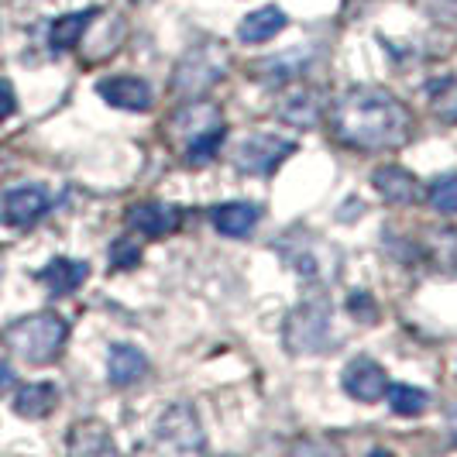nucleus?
<instances>
[{"mask_svg": "<svg viewBox=\"0 0 457 457\" xmlns=\"http://www.w3.org/2000/svg\"><path fill=\"white\" fill-rule=\"evenodd\" d=\"M93 14L96 11H76V14H66V18H59V21L52 24V31H48V42L55 52H62V48H72L79 38H83V31L90 28Z\"/></svg>", "mask_w": 457, "mask_h": 457, "instance_id": "6ab92c4d", "label": "nucleus"}, {"mask_svg": "<svg viewBox=\"0 0 457 457\" xmlns=\"http://www.w3.org/2000/svg\"><path fill=\"white\" fill-rule=\"evenodd\" d=\"M176 124H179V131L186 135V141L206 135V131H213V128H224L220 111H217L213 104H193V107H186Z\"/></svg>", "mask_w": 457, "mask_h": 457, "instance_id": "a211bd4d", "label": "nucleus"}, {"mask_svg": "<svg viewBox=\"0 0 457 457\" xmlns=\"http://www.w3.org/2000/svg\"><path fill=\"white\" fill-rule=\"evenodd\" d=\"M430 204L440 213H457V176H444L430 186Z\"/></svg>", "mask_w": 457, "mask_h": 457, "instance_id": "5701e85b", "label": "nucleus"}, {"mask_svg": "<svg viewBox=\"0 0 457 457\" xmlns=\"http://www.w3.org/2000/svg\"><path fill=\"white\" fill-rule=\"evenodd\" d=\"M137 262H141V245H137L135 237H117L114 245H111V265H114L117 272L120 269H135Z\"/></svg>", "mask_w": 457, "mask_h": 457, "instance_id": "b1692460", "label": "nucleus"}, {"mask_svg": "<svg viewBox=\"0 0 457 457\" xmlns=\"http://www.w3.org/2000/svg\"><path fill=\"white\" fill-rule=\"evenodd\" d=\"M128 224H131L137 234H145V237H165V234L179 230L183 213L169 204H137V206H131V213H128Z\"/></svg>", "mask_w": 457, "mask_h": 457, "instance_id": "9d476101", "label": "nucleus"}, {"mask_svg": "<svg viewBox=\"0 0 457 457\" xmlns=\"http://www.w3.org/2000/svg\"><path fill=\"white\" fill-rule=\"evenodd\" d=\"M224 137H228L224 128H213V131H206V135L186 141V162H189V165H206V162L217 155V148H220Z\"/></svg>", "mask_w": 457, "mask_h": 457, "instance_id": "4be33fe9", "label": "nucleus"}, {"mask_svg": "<svg viewBox=\"0 0 457 457\" xmlns=\"http://www.w3.org/2000/svg\"><path fill=\"white\" fill-rule=\"evenodd\" d=\"M152 440L159 451H169V454H193V451L206 447L200 416L189 403H172L162 412L152 427Z\"/></svg>", "mask_w": 457, "mask_h": 457, "instance_id": "7ed1b4c3", "label": "nucleus"}, {"mask_svg": "<svg viewBox=\"0 0 457 457\" xmlns=\"http://www.w3.org/2000/svg\"><path fill=\"white\" fill-rule=\"evenodd\" d=\"M87 262H76V258H55V262H48L46 269L38 272V282H46V289L52 296H69V293H76L83 282H87Z\"/></svg>", "mask_w": 457, "mask_h": 457, "instance_id": "f8f14e48", "label": "nucleus"}, {"mask_svg": "<svg viewBox=\"0 0 457 457\" xmlns=\"http://www.w3.org/2000/svg\"><path fill=\"white\" fill-rule=\"evenodd\" d=\"M296 152L293 141L278 135H254L248 141L237 145V155H234V169L245 172V176H269L275 172L282 162Z\"/></svg>", "mask_w": 457, "mask_h": 457, "instance_id": "39448f33", "label": "nucleus"}, {"mask_svg": "<svg viewBox=\"0 0 457 457\" xmlns=\"http://www.w3.org/2000/svg\"><path fill=\"white\" fill-rule=\"evenodd\" d=\"M69 323L55 313H31L4 330V344L28 365H52L62 354Z\"/></svg>", "mask_w": 457, "mask_h": 457, "instance_id": "f03ea898", "label": "nucleus"}, {"mask_svg": "<svg viewBox=\"0 0 457 457\" xmlns=\"http://www.w3.org/2000/svg\"><path fill=\"white\" fill-rule=\"evenodd\" d=\"M14 107H18V100H14V87H11L7 79H0V120H7V117L14 114Z\"/></svg>", "mask_w": 457, "mask_h": 457, "instance_id": "a878e982", "label": "nucleus"}, {"mask_svg": "<svg viewBox=\"0 0 457 457\" xmlns=\"http://www.w3.org/2000/svg\"><path fill=\"white\" fill-rule=\"evenodd\" d=\"M334 131L354 148H395L410 137V111L382 87H354L334 104Z\"/></svg>", "mask_w": 457, "mask_h": 457, "instance_id": "f257e3e1", "label": "nucleus"}, {"mask_svg": "<svg viewBox=\"0 0 457 457\" xmlns=\"http://www.w3.org/2000/svg\"><path fill=\"white\" fill-rule=\"evenodd\" d=\"M371 183H375V189H378L389 204L410 206L412 200L420 196V186H416V179H412V172L399 169V165H382V169H375Z\"/></svg>", "mask_w": 457, "mask_h": 457, "instance_id": "4468645a", "label": "nucleus"}, {"mask_svg": "<svg viewBox=\"0 0 457 457\" xmlns=\"http://www.w3.org/2000/svg\"><path fill=\"white\" fill-rule=\"evenodd\" d=\"M330 337V303L310 299L286 317V347L293 354H317Z\"/></svg>", "mask_w": 457, "mask_h": 457, "instance_id": "20e7f679", "label": "nucleus"}, {"mask_svg": "<svg viewBox=\"0 0 457 457\" xmlns=\"http://www.w3.org/2000/svg\"><path fill=\"white\" fill-rule=\"evenodd\" d=\"M11 386H14V371H11V368L0 361V395L11 389Z\"/></svg>", "mask_w": 457, "mask_h": 457, "instance_id": "bb28decb", "label": "nucleus"}, {"mask_svg": "<svg viewBox=\"0 0 457 457\" xmlns=\"http://www.w3.org/2000/svg\"><path fill=\"white\" fill-rule=\"evenodd\" d=\"M107 375H111V386H117V389L137 386L148 375V358L137 351L135 344H114L111 358H107Z\"/></svg>", "mask_w": 457, "mask_h": 457, "instance_id": "9b49d317", "label": "nucleus"}, {"mask_svg": "<svg viewBox=\"0 0 457 457\" xmlns=\"http://www.w3.org/2000/svg\"><path fill=\"white\" fill-rule=\"evenodd\" d=\"M224 69H228V55L217 42L189 52L183 62H179V72H176V90L183 93H204L210 90L213 83L224 79Z\"/></svg>", "mask_w": 457, "mask_h": 457, "instance_id": "423d86ee", "label": "nucleus"}, {"mask_svg": "<svg viewBox=\"0 0 457 457\" xmlns=\"http://www.w3.org/2000/svg\"><path fill=\"white\" fill-rule=\"evenodd\" d=\"M347 310L361 323H378V303L368 296V293H354V296L347 299Z\"/></svg>", "mask_w": 457, "mask_h": 457, "instance_id": "393cba45", "label": "nucleus"}, {"mask_svg": "<svg viewBox=\"0 0 457 457\" xmlns=\"http://www.w3.org/2000/svg\"><path fill=\"white\" fill-rule=\"evenodd\" d=\"M258 217H262V210L254 204L234 200V204H220L213 210V228L220 230L224 237H245V234L254 230Z\"/></svg>", "mask_w": 457, "mask_h": 457, "instance_id": "ddd939ff", "label": "nucleus"}, {"mask_svg": "<svg viewBox=\"0 0 457 457\" xmlns=\"http://www.w3.org/2000/svg\"><path fill=\"white\" fill-rule=\"evenodd\" d=\"M282 120H293L296 128H313L317 124V117H320V107H317V100L310 96V93H296V96H289L286 104H282Z\"/></svg>", "mask_w": 457, "mask_h": 457, "instance_id": "412c9836", "label": "nucleus"}, {"mask_svg": "<svg viewBox=\"0 0 457 457\" xmlns=\"http://www.w3.org/2000/svg\"><path fill=\"white\" fill-rule=\"evenodd\" d=\"M96 93L111 104V107H120V111H148L152 107V87L137 76H111L104 83H96Z\"/></svg>", "mask_w": 457, "mask_h": 457, "instance_id": "1a4fd4ad", "label": "nucleus"}, {"mask_svg": "<svg viewBox=\"0 0 457 457\" xmlns=\"http://www.w3.org/2000/svg\"><path fill=\"white\" fill-rule=\"evenodd\" d=\"M341 386L358 403H378L389 392V375H386V368L378 365V361H371V358H354L351 365L344 368Z\"/></svg>", "mask_w": 457, "mask_h": 457, "instance_id": "0eeeda50", "label": "nucleus"}, {"mask_svg": "<svg viewBox=\"0 0 457 457\" xmlns=\"http://www.w3.org/2000/svg\"><path fill=\"white\" fill-rule=\"evenodd\" d=\"M389 410L395 416H423L430 406V395L416 386H389Z\"/></svg>", "mask_w": 457, "mask_h": 457, "instance_id": "aec40b11", "label": "nucleus"}, {"mask_svg": "<svg viewBox=\"0 0 457 457\" xmlns=\"http://www.w3.org/2000/svg\"><path fill=\"white\" fill-rule=\"evenodd\" d=\"M66 447L72 454H114V440L107 434V427L100 423V420H83V423H76L72 427V434H69Z\"/></svg>", "mask_w": 457, "mask_h": 457, "instance_id": "f3484780", "label": "nucleus"}, {"mask_svg": "<svg viewBox=\"0 0 457 457\" xmlns=\"http://www.w3.org/2000/svg\"><path fill=\"white\" fill-rule=\"evenodd\" d=\"M59 406V389L52 382H35V386H24L14 395V412L24 420H46Z\"/></svg>", "mask_w": 457, "mask_h": 457, "instance_id": "2eb2a0df", "label": "nucleus"}, {"mask_svg": "<svg viewBox=\"0 0 457 457\" xmlns=\"http://www.w3.org/2000/svg\"><path fill=\"white\" fill-rule=\"evenodd\" d=\"M48 210V193L42 186H18L0 196V224L7 228H28Z\"/></svg>", "mask_w": 457, "mask_h": 457, "instance_id": "6e6552de", "label": "nucleus"}, {"mask_svg": "<svg viewBox=\"0 0 457 457\" xmlns=\"http://www.w3.org/2000/svg\"><path fill=\"white\" fill-rule=\"evenodd\" d=\"M282 28H286V14L278 7H262V11H252L245 21L237 24V38L248 42V46H262V42L275 38Z\"/></svg>", "mask_w": 457, "mask_h": 457, "instance_id": "dca6fc26", "label": "nucleus"}]
</instances>
